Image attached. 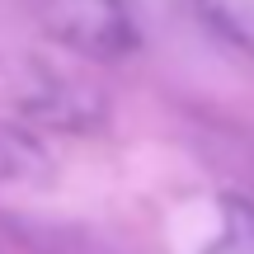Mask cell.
Masks as SVG:
<instances>
[{
    "label": "cell",
    "instance_id": "277c9868",
    "mask_svg": "<svg viewBox=\"0 0 254 254\" xmlns=\"http://www.w3.org/2000/svg\"><path fill=\"white\" fill-rule=\"evenodd\" d=\"M193 19L207 28L217 43L254 62V0H184Z\"/></svg>",
    "mask_w": 254,
    "mask_h": 254
},
{
    "label": "cell",
    "instance_id": "7a4b0ae2",
    "mask_svg": "<svg viewBox=\"0 0 254 254\" xmlns=\"http://www.w3.org/2000/svg\"><path fill=\"white\" fill-rule=\"evenodd\" d=\"M19 109H24L28 118L47 123V127H62V132H90V127L104 123L109 99H104V90L94 80L38 62L33 75H28V85L19 90Z\"/></svg>",
    "mask_w": 254,
    "mask_h": 254
},
{
    "label": "cell",
    "instance_id": "5b68a950",
    "mask_svg": "<svg viewBox=\"0 0 254 254\" xmlns=\"http://www.w3.org/2000/svg\"><path fill=\"white\" fill-rule=\"evenodd\" d=\"M202 254H254V202L226 193L221 198V231Z\"/></svg>",
    "mask_w": 254,
    "mask_h": 254
},
{
    "label": "cell",
    "instance_id": "3957f363",
    "mask_svg": "<svg viewBox=\"0 0 254 254\" xmlns=\"http://www.w3.org/2000/svg\"><path fill=\"white\" fill-rule=\"evenodd\" d=\"M52 151L43 146V136L28 132L24 123L0 118V184L5 189H38L52 179Z\"/></svg>",
    "mask_w": 254,
    "mask_h": 254
},
{
    "label": "cell",
    "instance_id": "6da1fadb",
    "mask_svg": "<svg viewBox=\"0 0 254 254\" xmlns=\"http://www.w3.org/2000/svg\"><path fill=\"white\" fill-rule=\"evenodd\" d=\"M52 43L90 62H123L141 43L132 0H28Z\"/></svg>",
    "mask_w": 254,
    "mask_h": 254
}]
</instances>
